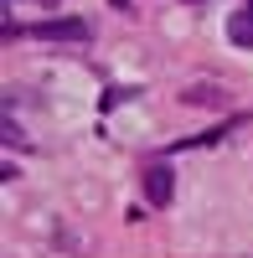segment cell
Masks as SVG:
<instances>
[{
	"instance_id": "1",
	"label": "cell",
	"mask_w": 253,
	"mask_h": 258,
	"mask_svg": "<svg viewBox=\"0 0 253 258\" xmlns=\"http://www.w3.org/2000/svg\"><path fill=\"white\" fill-rule=\"evenodd\" d=\"M31 36H41V41H88L93 26H88L83 16H62V21H36Z\"/></svg>"
},
{
	"instance_id": "2",
	"label": "cell",
	"mask_w": 253,
	"mask_h": 258,
	"mask_svg": "<svg viewBox=\"0 0 253 258\" xmlns=\"http://www.w3.org/2000/svg\"><path fill=\"white\" fill-rule=\"evenodd\" d=\"M171 181H176L171 165H150V170H145V197H150L155 207H165V202H171V191H176Z\"/></svg>"
},
{
	"instance_id": "3",
	"label": "cell",
	"mask_w": 253,
	"mask_h": 258,
	"mask_svg": "<svg viewBox=\"0 0 253 258\" xmlns=\"http://www.w3.org/2000/svg\"><path fill=\"white\" fill-rule=\"evenodd\" d=\"M227 41H233V47H253V0L227 16Z\"/></svg>"
},
{
	"instance_id": "4",
	"label": "cell",
	"mask_w": 253,
	"mask_h": 258,
	"mask_svg": "<svg viewBox=\"0 0 253 258\" xmlns=\"http://www.w3.org/2000/svg\"><path fill=\"white\" fill-rule=\"evenodd\" d=\"M186 103H212L217 109V103H227V93L222 88H186Z\"/></svg>"
}]
</instances>
